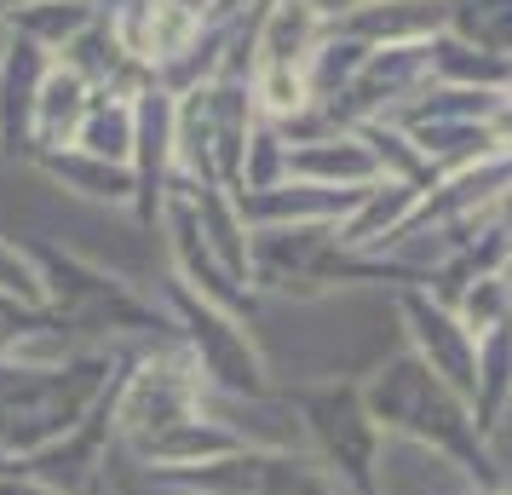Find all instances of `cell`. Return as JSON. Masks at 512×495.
<instances>
[{
	"instance_id": "4fadbf2b",
	"label": "cell",
	"mask_w": 512,
	"mask_h": 495,
	"mask_svg": "<svg viewBox=\"0 0 512 495\" xmlns=\"http://www.w3.org/2000/svg\"><path fill=\"white\" fill-rule=\"evenodd\" d=\"M466 495H512V490H466Z\"/></svg>"
},
{
	"instance_id": "52a82bcc",
	"label": "cell",
	"mask_w": 512,
	"mask_h": 495,
	"mask_svg": "<svg viewBox=\"0 0 512 495\" xmlns=\"http://www.w3.org/2000/svg\"><path fill=\"white\" fill-rule=\"evenodd\" d=\"M397 311H403V323H409V352H415L449 392H461V398L472 403V392H478V334L466 329L438 294H426V288H409V294L397 300Z\"/></svg>"
},
{
	"instance_id": "5b68a950",
	"label": "cell",
	"mask_w": 512,
	"mask_h": 495,
	"mask_svg": "<svg viewBox=\"0 0 512 495\" xmlns=\"http://www.w3.org/2000/svg\"><path fill=\"white\" fill-rule=\"evenodd\" d=\"M167 306H173L179 346H185V357L202 375V392H219V398H265L271 392V369H265L254 334L242 329L236 311L202 300L179 277L167 283Z\"/></svg>"
},
{
	"instance_id": "3957f363",
	"label": "cell",
	"mask_w": 512,
	"mask_h": 495,
	"mask_svg": "<svg viewBox=\"0 0 512 495\" xmlns=\"http://www.w3.org/2000/svg\"><path fill=\"white\" fill-rule=\"evenodd\" d=\"M294 415H300L305 455L334 478L340 495H380V426L363 409V392L351 380H328V386H294L288 392Z\"/></svg>"
},
{
	"instance_id": "277c9868",
	"label": "cell",
	"mask_w": 512,
	"mask_h": 495,
	"mask_svg": "<svg viewBox=\"0 0 512 495\" xmlns=\"http://www.w3.org/2000/svg\"><path fill=\"white\" fill-rule=\"evenodd\" d=\"M41 265V288H47V317L64 334H75L81 346H104L110 334H156L162 311L139 300L133 288H121L116 277H104L98 265L58 254V248H29Z\"/></svg>"
},
{
	"instance_id": "ba28073f",
	"label": "cell",
	"mask_w": 512,
	"mask_h": 495,
	"mask_svg": "<svg viewBox=\"0 0 512 495\" xmlns=\"http://www.w3.org/2000/svg\"><path fill=\"white\" fill-rule=\"evenodd\" d=\"M52 179L64 185H81V196H98V202H133L139 185H133V167L98 162V156H81V150H64V156H47Z\"/></svg>"
},
{
	"instance_id": "8992f818",
	"label": "cell",
	"mask_w": 512,
	"mask_h": 495,
	"mask_svg": "<svg viewBox=\"0 0 512 495\" xmlns=\"http://www.w3.org/2000/svg\"><path fill=\"white\" fill-rule=\"evenodd\" d=\"M167 495H340L305 449H231L202 467L144 472Z\"/></svg>"
},
{
	"instance_id": "30bf717a",
	"label": "cell",
	"mask_w": 512,
	"mask_h": 495,
	"mask_svg": "<svg viewBox=\"0 0 512 495\" xmlns=\"http://www.w3.org/2000/svg\"><path fill=\"white\" fill-rule=\"evenodd\" d=\"M0 495H64V490H52V484H41V478H29V472H0Z\"/></svg>"
},
{
	"instance_id": "5bb4252c",
	"label": "cell",
	"mask_w": 512,
	"mask_h": 495,
	"mask_svg": "<svg viewBox=\"0 0 512 495\" xmlns=\"http://www.w3.org/2000/svg\"><path fill=\"white\" fill-rule=\"evenodd\" d=\"M507 490H512V478H507Z\"/></svg>"
},
{
	"instance_id": "7a4b0ae2",
	"label": "cell",
	"mask_w": 512,
	"mask_h": 495,
	"mask_svg": "<svg viewBox=\"0 0 512 495\" xmlns=\"http://www.w3.org/2000/svg\"><path fill=\"white\" fill-rule=\"evenodd\" d=\"M121 369H127V357H116L110 346H81L58 363L0 357V455L29 461L47 444L70 438L110 398Z\"/></svg>"
},
{
	"instance_id": "9c48e42d",
	"label": "cell",
	"mask_w": 512,
	"mask_h": 495,
	"mask_svg": "<svg viewBox=\"0 0 512 495\" xmlns=\"http://www.w3.org/2000/svg\"><path fill=\"white\" fill-rule=\"evenodd\" d=\"M0 294L6 300H18L29 311H47V288H41V265L29 248L18 242H0Z\"/></svg>"
},
{
	"instance_id": "7c38bea8",
	"label": "cell",
	"mask_w": 512,
	"mask_h": 495,
	"mask_svg": "<svg viewBox=\"0 0 512 495\" xmlns=\"http://www.w3.org/2000/svg\"><path fill=\"white\" fill-rule=\"evenodd\" d=\"M12 467H18V461H12V455H0V472H12Z\"/></svg>"
},
{
	"instance_id": "8fae6325",
	"label": "cell",
	"mask_w": 512,
	"mask_h": 495,
	"mask_svg": "<svg viewBox=\"0 0 512 495\" xmlns=\"http://www.w3.org/2000/svg\"><path fill=\"white\" fill-rule=\"evenodd\" d=\"M489 449H495V467H501V478H512V409H507V421L495 426Z\"/></svg>"
},
{
	"instance_id": "6da1fadb",
	"label": "cell",
	"mask_w": 512,
	"mask_h": 495,
	"mask_svg": "<svg viewBox=\"0 0 512 495\" xmlns=\"http://www.w3.org/2000/svg\"><path fill=\"white\" fill-rule=\"evenodd\" d=\"M357 392H363V409L380 426V438H397V444H415L449 461L472 490H507V478L495 467V449L478 432L472 403L461 392H449L415 352H397L392 363H380Z\"/></svg>"
}]
</instances>
